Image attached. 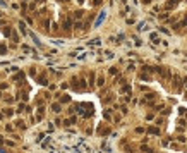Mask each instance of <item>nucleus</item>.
<instances>
[{
	"label": "nucleus",
	"instance_id": "obj_1",
	"mask_svg": "<svg viewBox=\"0 0 187 153\" xmlns=\"http://www.w3.org/2000/svg\"><path fill=\"white\" fill-rule=\"evenodd\" d=\"M105 17H106V12H105V10H103V12H101V14H100V17H98V19H96V23H95V26H96V28H98V26H100V24H101V23H103V21H105Z\"/></svg>",
	"mask_w": 187,
	"mask_h": 153
},
{
	"label": "nucleus",
	"instance_id": "obj_2",
	"mask_svg": "<svg viewBox=\"0 0 187 153\" xmlns=\"http://www.w3.org/2000/svg\"><path fill=\"white\" fill-rule=\"evenodd\" d=\"M52 108H53V112H57V114L60 112V105H59V103H53V107H52Z\"/></svg>",
	"mask_w": 187,
	"mask_h": 153
},
{
	"label": "nucleus",
	"instance_id": "obj_3",
	"mask_svg": "<svg viewBox=\"0 0 187 153\" xmlns=\"http://www.w3.org/2000/svg\"><path fill=\"white\" fill-rule=\"evenodd\" d=\"M149 133L151 134H160V131H158L156 127H149Z\"/></svg>",
	"mask_w": 187,
	"mask_h": 153
},
{
	"label": "nucleus",
	"instance_id": "obj_4",
	"mask_svg": "<svg viewBox=\"0 0 187 153\" xmlns=\"http://www.w3.org/2000/svg\"><path fill=\"white\" fill-rule=\"evenodd\" d=\"M177 5V0H172V2H168V7H175Z\"/></svg>",
	"mask_w": 187,
	"mask_h": 153
},
{
	"label": "nucleus",
	"instance_id": "obj_5",
	"mask_svg": "<svg viewBox=\"0 0 187 153\" xmlns=\"http://www.w3.org/2000/svg\"><path fill=\"white\" fill-rule=\"evenodd\" d=\"M19 28H21V31H23V33L26 34V28H24V24H23V23H21V24H19Z\"/></svg>",
	"mask_w": 187,
	"mask_h": 153
},
{
	"label": "nucleus",
	"instance_id": "obj_6",
	"mask_svg": "<svg viewBox=\"0 0 187 153\" xmlns=\"http://www.w3.org/2000/svg\"><path fill=\"white\" fill-rule=\"evenodd\" d=\"M4 34H5V36L10 34V29H9V28H5V29H4Z\"/></svg>",
	"mask_w": 187,
	"mask_h": 153
},
{
	"label": "nucleus",
	"instance_id": "obj_7",
	"mask_svg": "<svg viewBox=\"0 0 187 153\" xmlns=\"http://www.w3.org/2000/svg\"><path fill=\"white\" fill-rule=\"evenodd\" d=\"M5 52H7V48L5 47H0V53H5Z\"/></svg>",
	"mask_w": 187,
	"mask_h": 153
},
{
	"label": "nucleus",
	"instance_id": "obj_8",
	"mask_svg": "<svg viewBox=\"0 0 187 153\" xmlns=\"http://www.w3.org/2000/svg\"><path fill=\"white\" fill-rule=\"evenodd\" d=\"M0 153H5V150H2V148H0Z\"/></svg>",
	"mask_w": 187,
	"mask_h": 153
},
{
	"label": "nucleus",
	"instance_id": "obj_9",
	"mask_svg": "<svg viewBox=\"0 0 187 153\" xmlns=\"http://www.w3.org/2000/svg\"><path fill=\"white\" fill-rule=\"evenodd\" d=\"M185 98H187V90H185Z\"/></svg>",
	"mask_w": 187,
	"mask_h": 153
},
{
	"label": "nucleus",
	"instance_id": "obj_10",
	"mask_svg": "<svg viewBox=\"0 0 187 153\" xmlns=\"http://www.w3.org/2000/svg\"><path fill=\"white\" fill-rule=\"evenodd\" d=\"M77 2H84V0H77Z\"/></svg>",
	"mask_w": 187,
	"mask_h": 153
},
{
	"label": "nucleus",
	"instance_id": "obj_11",
	"mask_svg": "<svg viewBox=\"0 0 187 153\" xmlns=\"http://www.w3.org/2000/svg\"><path fill=\"white\" fill-rule=\"evenodd\" d=\"M60 2H65V0H60Z\"/></svg>",
	"mask_w": 187,
	"mask_h": 153
},
{
	"label": "nucleus",
	"instance_id": "obj_12",
	"mask_svg": "<svg viewBox=\"0 0 187 153\" xmlns=\"http://www.w3.org/2000/svg\"><path fill=\"white\" fill-rule=\"evenodd\" d=\"M0 16H2V14H0Z\"/></svg>",
	"mask_w": 187,
	"mask_h": 153
}]
</instances>
